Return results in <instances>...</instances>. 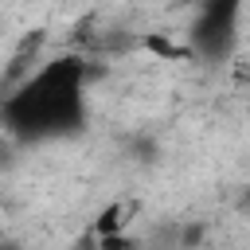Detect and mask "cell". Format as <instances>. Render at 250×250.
<instances>
[{"label":"cell","instance_id":"cell-1","mask_svg":"<svg viewBox=\"0 0 250 250\" xmlns=\"http://www.w3.org/2000/svg\"><path fill=\"white\" fill-rule=\"evenodd\" d=\"M86 78L90 70L78 55H59L43 62L27 82H20L16 94H8V102L0 105V121L23 141L74 133L86 117Z\"/></svg>","mask_w":250,"mask_h":250},{"label":"cell","instance_id":"cell-2","mask_svg":"<svg viewBox=\"0 0 250 250\" xmlns=\"http://www.w3.org/2000/svg\"><path fill=\"white\" fill-rule=\"evenodd\" d=\"M195 23H191V47L203 59H223L230 43L238 39L242 0H195Z\"/></svg>","mask_w":250,"mask_h":250},{"label":"cell","instance_id":"cell-3","mask_svg":"<svg viewBox=\"0 0 250 250\" xmlns=\"http://www.w3.org/2000/svg\"><path fill=\"white\" fill-rule=\"evenodd\" d=\"M125 207L121 203H113V207H105L98 219H94V238H105V234H121L125 230Z\"/></svg>","mask_w":250,"mask_h":250},{"label":"cell","instance_id":"cell-4","mask_svg":"<svg viewBox=\"0 0 250 250\" xmlns=\"http://www.w3.org/2000/svg\"><path fill=\"white\" fill-rule=\"evenodd\" d=\"M98 242V250H137V242L121 230V234H105V238H94Z\"/></svg>","mask_w":250,"mask_h":250},{"label":"cell","instance_id":"cell-5","mask_svg":"<svg viewBox=\"0 0 250 250\" xmlns=\"http://www.w3.org/2000/svg\"><path fill=\"white\" fill-rule=\"evenodd\" d=\"M0 250H20V246L16 242H0Z\"/></svg>","mask_w":250,"mask_h":250}]
</instances>
